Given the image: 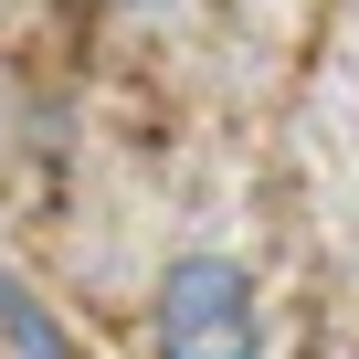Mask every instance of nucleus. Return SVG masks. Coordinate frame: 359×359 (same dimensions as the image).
<instances>
[{"label":"nucleus","mask_w":359,"mask_h":359,"mask_svg":"<svg viewBox=\"0 0 359 359\" xmlns=\"http://www.w3.org/2000/svg\"><path fill=\"white\" fill-rule=\"evenodd\" d=\"M158 359H264V296L233 254H180L158 275Z\"/></svg>","instance_id":"obj_1"}]
</instances>
